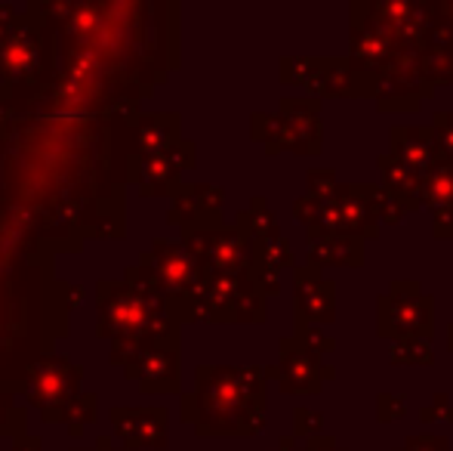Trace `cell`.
<instances>
[{
  "instance_id": "8992f818",
  "label": "cell",
  "mask_w": 453,
  "mask_h": 451,
  "mask_svg": "<svg viewBox=\"0 0 453 451\" xmlns=\"http://www.w3.org/2000/svg\"><path fill=\"white\" fill-rule=\"evenodd\" d=\"M392 155L411 164L413 170L426 174L435 161H441L438 139L432 127H395L392 130Z\"/></svg>"
},
{
  "instance_id": "ac0fdd59",
  "label": "cell",
  "mask_w": 453,
  "mask_h": 451,
  "mask_svg": "<svg viewBox=\"0 0 453 451\" xmlns=\"http://www.w3.org/2000/svg\"><path fill=\"white\" fill-rule=\"evenodd\" d=\"M395 451H453L444 436H407L404 446Z\"/></svg>"
},
{
  "instance_id": "30bf717a",
  "label": "cell",
  "mask_w": 453,
  "mask_h": 451,
  "mask_svg": "<svg viewBox=\"0 0 453 451\" xmlns=\"http://www.w3.org/2000/svg\"><path fill=\"white\" fill-rule=\"evenodd\" d=\"M388 359L401 362V365H432L435 353H432V340L423 338H407V340H395L388 349Z\"/></svg>"
},
{
  "instance_id": "277c9868",
  "label": "cell",
  "mask_w": 453,
  "mask_h": 451,
  "mask_svg": "<svg viewBox=\"0 0 453 451\" xmlns=\"http://www.w3.org/2000/svg\"><path fill=\"white\" fill-rule=\"evenodd\" d=\"M296 319L303 328H327L336 319V284L321 266L296 269Z\"/></svg>"
},
{
  "instance_id": "6da1fadb",
  "label": "cell",
  "mask_w": 453,
  "mask_h": 451,
  "mask_svg": "<svg viewBox=\"0 0 453 451\" xmlns=\"http://www.w3.org/2000/svg\"><path fill=\"white\" fill-rule=\"evenodd\" d=\"M201 374L213 380V396H207L213 430L228 433H253L263 427L265 411V377L259 368H210Z\"/></svg>"
},
{
  "instance_id": "e0dca14e",
  "label": "cell",
  "mask_w": 453,
  "mask_h": 451,
  "mask_svg": "<svg viewBox=\"0 0 453 451\" xmlns=\"http://www.w3.org/2000/svg\"><path fill=\"white\" fill-rule=\"evenodd\" d=\"M419 417H423V421H450L453 424V402L444 396V393H435V399H432L429 405H423Z\"/></svg>"
},
{
  "instance_id": "d6986e66",
  "label": "cell",
  "mask_w": 453,
  "mask_h": 451,
  "mask_svg": "<svg viewBox=\"0 0 453 451\" xmlns=\"http://www.w3.org/2000/svg\"><path fill=\"white\" fill-rule=\"evenodd\" d=\"M432 232H435V238H453V207H438Z\"/></svg>"
},
{
  "instance_id": "3957f363",
  "label": "cell",
  "mask_w": 453,
  "mask_h": 451,
  "mask_svg": "<svg viewBox=\"0 0 453 451\" xmlns=\"http://www.w3.org/2000/svg\"><path fill=\"white\" fill-rule=\"evenodd\" d=\"M272 374H278L280 390L287 393H318L324 380L336 377L334 368L324 365L321 355H315L296 338L280 340V365L272 368Z\"/></svg>"
},
{
  "instance_id": "44dd1931",
  "label": "cell",
  "mask_w": 453,
  "mask_h": 451,
  "mask_svg": "<svg viewBox=\"0 0 453 451\" xmlns=\"http://www.w3.org/2000/svg\"><path fill=\"white\" fill-rule=\"evenodd\" d=\"M448 346H450V349H453V325H450V328H448Z\"/></svg>"
},
{
  "instance_id": "8fae6325",
  "label": "cell",
  "mask_w": 453,
  "mask_h": 451,
  "mask_svg": "<svg viewBox=\"0 0 453 451\" xmlns=\"http://www.w3.org/2000/svg\"><path fill=\"white\" fill-rule=\"evenodd\" d=\"M370 201H373L380 223H401V217L407 214V207L401 205L398 195H392L386 186H370Z\"/></svg>"
},
{
  "instance_id": "5b68a950",
  "label": "cell",
  "mask_w": 453,
  "mask_h": 451,
  "mask_svg": "<svg viewBox=\"0 0 453 451\" xmlns=\"http://www.w3.org/2000/svg\"><path fill=\"white\" fill-rule=\"evenodd\" d=\"M280 118L287 124V149L318 155L324 143L321 99H284Z\"/></svg>"
},
{
  "instance_id": "5bb4252c",
  "label": "cell",
  "mask_w": 453,
  "mask_h": 451,
  "mask_svg": "<svg viewBox=\"0 0 453 451\" xmlns=\"http://www.w3.org/2000/svg\"><path fill=\"white\" fill-rule=\"evenodd\" d=\"M303 346H309L315 355H324V353H334L336 349V343L334 338H330L324 328H303V325H296V334H293Z\"/></svg>"
},
{
  "instance_id": "2e32d148",
  "label": "cell",
  "mask_w": 453,
  "mask_h": 451,
  "mask_svg": "<svg viewBox=\"0 0 453 451\" xmlns=\"http://www.w3.org/2000/svg\"><path fill=\"white\" fill-rule=\"evenodd\" d=\"M293 417H296V436H303L305 442L315 439V436H321V411H311V408H296L293 411Z\"/></svg>"
},
{
  "instance_id": "9c48e42d",
  "label": "cell",
  "mask_w": 453,
  "mask_h": 451,
  "mask_svg": "<svg viewBox=\"0 0 453 451\" xmlns=\"http://www.w3.org/2000/svg\"><path fill=\"white\" fill-rule=\"evenodd\" d=\"M419 201L423 207H453V161H435L423 174V186H419Z\"/></svg>"
},
{
  "instance_id": "9a60e30c",
  "label": "cell",
  "mask_w": 453,
  "mask_h": 451,
  "mask_svg": "<svg viewBox=\"0 0 453 451\" xmlns=\"http://www.w3.org/2000/svg\"><path fill=\"white\" fill-rule=\"evenodd\" d=\"M404 411H407V399L398 396V393H382L376 399V415H380L382 424L395 421V417H404Z\"/></svg>"
},
{
  "instance_id": "52a82bcc",
  "label": "cell",
  "mask_w": 453,
  "mask_h": 451,
  "mask_svg": "<svg viewBox=\"0 0 453 451\" xmlns=\"http://www.w3.org/2000/svg\"><path fill=\"white\" fill-rule=\"evenodd\" d=\"M309 257L311 266H361L364 241L355 235L309 229Z\"/></svg>"
},
{
  "instance_id": "4fadbf2b",
  "label": "cell",
  "mask_w": 453,
  "mask_h": 451,
  "mask_svg": "<svg viewBox=\"0 0 453 451\" xmlns=\"http://www.w3.org/2000/svg\"><path fill=\"white\" fill-rule=\"evenodd\" d=\"M432 130H435L441 158L444 161H453V112H435V118H432Z\"/></svg>"
},
{
  "instance_id": "7c38bea8",
  "label": "cell",
  "mask_w": 453,
  "mask_h": 451,
  "mask_svg": "<svg viewBox=\"0 0 453 451\" xmlns=\"http://www.w3.org/2000/svg\"><path fill=\"white\" fill-rule=\"evenodd\" d=\"M340 189V183H336V174L330 167H315V170H309V198H330V195Z\"/></svg>"
},
{
  "instance_id": "ffe728a7",
  "label": "cell",
  "mask_w": 453,
  "mask_h": 451,
  "mask_svg": "<svg viewBox=\"0 0 453 451\" xmlns=\"http://www.w3.org/2000/svg\"><path fill=\"white\" fill-rule=\"evenodd\" d=\"M438 12H441V19L450 25V31H453V4H438Z\"/></svg>"
},
{
  "instance_id": "ba28073f",
  "label": "cell",
  "mask_w": 453,
  "mask_h": 451,
  "mask_svg": "<svg viewBox=\"0 0 453 451\" xmlns=\"http://www.w3.org/2000/svg\"><path fill=\"white\" fill-rule=\"evenodd\" d=\"M376 164H380V170H382V186H386L392 195H398L401 205H404L407 211L423 207V201H419L423 174H419V170H413L411 164H404L401 158H395L392 152H386V155L376 158Z\"/></svg>"
},
{
  "instance_id": "7a4b0ae2",
  "label": "cell",
  "mask_w": 453,
  "mask_h": 451,
  "mask_svg": "<svg viewBox=\"0 0 453 451\" xmlns=\"http://www.w3.org/2000/svg\"><path fill=\"white\" fill-rule=\"evenodd\" d=\"M376 331L388 340H432V297L419 282H395L376 303Z\"/></svg>"
}]
</instances>
